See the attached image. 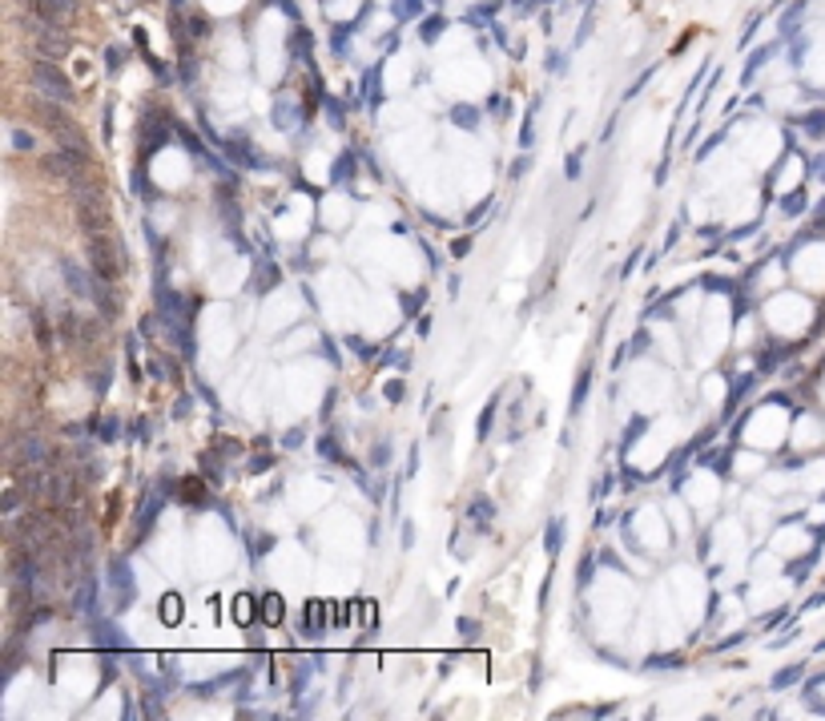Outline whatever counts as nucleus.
I'll return each mask as SVG.
<instances>
[{
  "label": "nucleus",
  "mask_w": 825,
  "mask_h": 721,
  "mask_svg": "<svg viewBox=\"0 0 825 721\" xmlns=\"http://www.w3.org/2000/svg\"><path fill=\"white\" fill-rule=\"evenodd\" d=\"M29 81H33V89L49 101H61V105H73V101H77V89H73V81L65 77V69L57 61H45V57L29 61Z\"/></svg>",
  "instance_id": "nucleus-1"
},
{
  "label": "nucleus",
  "mask_w": 825,
  "mask_h": 721,
  "mask_svg": "<svg viewBox=\"0 0 825 721\" xmlns=\"http://www.w3.org/2000/svg\"><path fill=\"white\" fill-rule=\"evenodd\" d=\"M8 573H13V588H21V593H29V596H41L45 585H49V576H45V565H41V552H36V548H25V545L13 548Z\"/></svg>",
  "instance_id": "nucleus-2"
},
{
  "label": "nucleus",
  "mask_w": 825,
  "mask_h": 721,
  "mask_svg": "<svg viewBox=\"0 0 825 721\" xmlns=\"http://www.w3.org/2000/svg\"><path fill=\"white\" fill-rule=\"evenodd\" d=\"M117 242L109 234H89V266H93V278L101 283H117L121 278V262H117Z\"/></svg>",
  "instance_id": "nucleus-3"
},
{
  "label": "nucleus",
  "mask_w": 825,
  "mask_h": 721,
  "mask_svg": "<svg viewBox=\"0 0 825 721\" xmlns=\"http://www.w3.org/2000/svg\"><path fill=\"white\" fill-rule=\"evenodd\" d=\"M29 109H33L36 121H41V125L49 129L53 137H61V134H69V129H77V121L65 114L61 101H49V97H41V93L33 97V93H29Z\"/></svg>",
  "instance_id": "nucleus-4"
},
{
  "label": "nucleus",
  "mask_w": 825,
  "mask_h": 721,
  "mask_svg": "<svg viewBox=\"0 0 825 721\" xmlns=\"http://www.w3.org/2000/svg\"><path fill=\"white\" fill-rule=\"evenodd\" d=\"M109 588H114V596H117V608H129L137 601V580H134V568H129L125 556L109 560Z\"/></svg>",
  "instance_id": "nucleus-5"
},
{
  "label": "nucleus",
  "mask_w": 825,
  "mask_h": 721,
  "mask_svg": "<svg viewBox=\"0 0 825 721\" xmlns=\"http://www.w3.org/2000/svg\"><path fill=\"white\" fill-rule=\"evenodd\" d=\"M73 605H77L81 616H101V585H97V576H81L77 593H73Z\"/></svg>",
  "instance_id": "nucleus-6"
},
{
  "label": "nucleus",
  "mask_w": 825,
  "mask_h": 721,
  "mask_svg": "<svg viewBox=\"0 0 825 721\" xmlns=\"http://www.w3.org/2000/svg\"><path fill=\"white\" fill-rule=\"evenodd\" d=\"M73 205H77V218L85 234H109V218H105V205L101 202H73Z\"/></svg>",
  "instance_id": "nucleus-7"
},
{
  "label": "nucleus",
  "mask_w": 825,
  "mask_h": 721,
  "mask_svg": "<svg viewBox=\"0 0 825 721\" xmlns=\"http://www.w3.org/2000/svg\"><path fill=\"white\" fill-rule=\"evenodd\" d=\"M61 275H65V286H69L77 298H93V286H89L93 278H89L73 258H61Z\"/></svg>",
  "instance_id": "nucleus-8"
},
{
  "label": "nucleus",
  "mask_w": 825,
  "mask_h": 721,
  "mask_svg": "<svg viewBox=\"0 0 825 721\" xmlns=\"http://www.w3.org/2000/svg\"><path fill=\"white\" fill-rule=\"evenodd\" d=\"M13 480H16V488L29 492V496H41V492H45L41 464H16V467H13Z\"/></svg>",
  "instance_id": "nucleus-9"
},
{
  "label": "nucleus",
  "mask_w": 825,
  "mask_h": 721,
  "mask_svg": "<svg viewBox=\"0 0 825 721\" xmlns=\"http://www.w3.org/2000/svg\"><path fill=\"white\" fill-rule=\"evenodd\" d=\"M49 460V447H45L41 436H21L16 439V464H45Z\"/></svg>",
  "instance_id": "nucleus-10"
},
{
  "label": "nucleus",
  "mask_w": 825,
  "mask_h": 721,
  "mask_svg": "<svg viewBox=\"0 0 825 721\" xmlns=\"http://www.w3.org/2000/svg\"><path fill=\"white\" fill-rule=\"evenodd\" d=\"M93 303H97L101 318H117V311H121V303L114 295V283H101V278H97V286H93Z\"/></svg>",
  "instance_id": "nucleus-11"
},
{
  "label": "nucleus",
  "mask_w": 825,
  "mask_h": 721,
  "mask_svg": "<svg viewBox=\"0 0 825 721\" xmlns=\"http://www.w3.org/2000/svg\"><path fill=\"white\" fill-rule=\"evenodd\" d=\"M162 508H165V500H162L157 492H149V496H145V504H142V512H137V536H145V532H149V524L157 520V512H162Z\"/></svg>",
  "instance_id": "nucleus-12"
},
{
  "label": "nucleus",
  "mask_w": 825,
  "mask_h": 721,
  "mask_svg": "<svg viewBox=\"0 0 825 721\" xmlns=\"http://www.w3.org/2000/svg\"><path fill=\"white\" fill-rule=\"evenodd\" d=\"M588 383H592V363H584V371L576 376V387H572L568 416H580V407H584V399H588Z\"/></svg>",
  "instance_id": "nucleus-13"
},
{
  "label": "nucleus",
  "mask_w": 825,
  "mask_h": 721,
  "mask_svg": "<svg viewBox=\"0 0 825 721\" xmlns=\"http://www.w3.org/2000/svg\"><path fill=\"white\" fill-rule=\"evenodd\" d=\"M117 625L114 621H101V616H93V645H97V649H114L117 645Z\"/></svg>",
  "instance_id": "nucleus-14"
},
{
  "label": "nucleus",
  "mask_w": 825,
  "mask_h": 721,
  "mask_svg": "<svg viewBox=\"0 0 825 721\" xmlns=\"http://www.w3.org/2000/svg\"><path fill=\"white\" fill-rule=\"evenodd\" d=\"M560 545H564V520H548V528H543V548H548V556H556Z\"/></svg>",
  "instance_id": "nucleus-15"
},
{
  "label": "nucleus",
  "mask_w": 825,
  "mask_h": 721,
  "mask_svg": "<svg viewBox=\"0 0 825 721\" xmlns=\"http://www.w3.org/2000/svg\"><path fill=\"white\" fill-rule=\"evenodd\" d=\"M492 516H495L492 500H487V496H475V500H472V520L480 524V528H487V524H492Z\"/></svg>",
  "instance_id": "nucleus-16"
},
{
  "label": "nucleus",
  "mask_w": 825,
  "mask_h": 721,
  "mask_svg": "<svg viewBox=\"0 0 825 721\" xmlns=\"http://www.w3.org/2000/svg\"><path fill=\"white\" fill-rule=\"evenodd\" d=\"M644 669H681V653H656V657H644Z\"/></svg>",
  "instance_id": "nucleus-17"
},
{
  "label": "nucleus",
  "mask_w": 825,
  "mask_h": 721,
  "mask_svg": "<svg viewBox=\"0 0 825 721\" xmlns=\"http://www.w3.org/2000/svg\"><path fill=\"white\" fill-rule=\"evenodd\" d=\"M452 121H455L459 129H475V125H480V114H475L472 105H455L452 109Z\"/></svg>",
  "instance_id": "nucleus-18"
},
{
  "label": "nucleus",
  "mask_w": 825,
  "mask_h": 721,
  "mask_svg": "<svg viewBox=\"0 0 825 721\" xmlns=\"http://www.w3.org/2000/svg\"><path fill=\"white\" fill-rule=\"evenodd\" d=\"M298 117H303V114H298V105H278V109H274V125H278V129H294Z\"/></svg>",
  "instance_id": "nucleus-19"
},
{
  "label": "nucleus",
  "mask_w": 825,
  "mask_h": 721,
  "mask_svg": "<svg viewBox=\"0 0 825 721\" xmlns=\"http://www.w3.org/2000/svg\"><path fill=\"white\" fill-rule=\"evenodd\" d=\"M641 432H649V419H644V416H636V419H632V424H628V432H624V439H621V452H628V447H632V444H636V436H641Z\"/></svg>",
  "instance_id": "nucleus-20"
},
{
  "label": "nucleus",
  "mask_w": 825,
  "mask_h": 721,
  "mask_svg": "<svg viewBox=\"0 0 825 721\" xmlns=\"http://www.w3.org/2000/svg\"><path fill=\"white\" fill-rule=\"evenodd\" d=\"M801 673H805V665H790V669H781L773 677V689H790L793 681H801Z\"/></svg>",
  "instance_id": "nucleus-21"
},
{
  "label": "nucleus",
  "mask_w": 825,
  "mask_h": 721,
  "mask_svg": "<svg viewBox=\"0 0 825 721\" xmlns=\"http://www.w3.org/2000/svg\"><path fill=\"white\" fill-rule=\"evenodd\" d=\"M33 326H36V339H41L45 351H53V335H49V323H45L41 311H33Z\"/></svg>",
  "instance_id": "nucleus-22"
},
{
  "label": "nucleus",
  "mask_w": 825,
  "mask_h": 721,
  "mask_svg": "<svg viewBox=\"0 0 825 721\" xmlns=\"http://www.w3.org/2000/svg\"><path fill=\"white\" fill-rule=\"evenodd\" d=\"M13 149H21V154H29V149H36V137L29 134V129H13Z\"/></svg>",
  "instance_id": "nucleus-23"
},
{
  "label": "nucleus",
  "mask_w": 825,
  "mask_h": 721,
  "mask_svg": "<svg viewBox=\"0 0 825 721\" xmlns=\"http://www.w3.org/2000/svg\"><path fill=\"white\" fill-rule=\"evenodd\" d=\"M495 404H500V399H492V407H487V411H483V416H480V424H475V436H480V444H483V439H487V436H492V419H495Z\"/></svg>",
  "instance_id": "nucleus-24"
},
{
  "label": "nucleus",
  "mask_w": 825,
  "mask_h": 721,
  "mask_svg": "<svg viewBox=\"0 0 825 721\" xmlns=\"http://www.w3.org/2000/svg\"><path fill=\"white\" fill-rule=\"evenodd\" d=\"M61 339L65 343H77V315H73V311L61 315Z\"/></svg>",
  "instance_id": "nucleus-25"
},
{
  "label": "nucleus",
  "mask_w": 825,
  "mask_h": 721,
  "mask_svg": "<svg viewBox=\"0 0 825 721\" xmlns=\"http://www.w3.org/2000/svg\"><path fill=\"white\" fill-rule=\"evenodd\" d=\"M16 504H21V488H8V492H5V500H0V512H5V516L13 520L16 512H21V508H16Z\"/></svg>",
  "instance_id": "nucleus-26"
},
{
  "label": "nucleus",
  "mask_w": 825,
  "mask_h": 721,
  "mask_svg": "<svg viewBox=\"0 0 825 721\" xmlns=\"http://www.w3.org/2000/svg\"><path fill=\"white\" fill-rule=\"evenodd\" d=\"M580 154H584V149H572V154H568V162H564V174H568V182H576V177H580V170H584V157H580Z\"/></svg>",
  "instance_id": "nucleus-27"
},
{
  "label": "nucleus",
  "mask_w": 825,
  "mask_h": 721,
  "mask_svg": "<svg viewBox=\"0 0 825 721\" xmlns=\"http://www.w3.org/2000/svg\"><path fill=\"white\" fill-rule=\"evenodd\" d=\"M318 456H326V460H334V464H346V456L334 447V439L326 436V439H318Z\"/></svg>",
  "instance_id": "nucleus-28"
},
{
  "label": "nucleus",
  "mask_w": 825,
  "mask_h": 721,
  "mask_svg": "<svg viewBox=\"0 0 825 721\" xmlns=\"http://www.w3.org/2000/svg\"><path fill=\"white\" fill-rule=\"evenodd\" d=\"M592 568H596V560L588 556L584 565H580V573H576V588H588V585H592Z\"/></svg>",
  "instance_id": "nucleus-29"
},
{
  "label": "nucleus",
  "mask_w": 825,
  "mask_h": 721,
  "mask_svg": "<svg viewBox=\"0 0 825 721\" xmlns=\"http://www.w3.org/2000/svg\"><path fill=\"white\" fill-rule=\"evenodd\" d=\"M278 605H283L278 596H266V613H262V616H266V625H278V621H283V608H278Z\"/></svg>",
  "instance_id": "nucleus-30"
},
{
  "label": "nucleus",
  "mask_w": 825,
  "mask_h": 721,
  "mask_svg": "<svg viewBox=\"0 0 825 721\" xmlns=\"http://www.w3.org/2000/svg\"><path fill=\"white\" fill-rule=\"evenodd\" d=\"M600 565L616 568V573H628V565H624V560H621V556H616V552H612V548H604V552H600Z\"/></svg>",
  "instance_id": "nucleus-31"
},
{
  "label": "nucleus",
  "mask_w": 825,
  "mask_h": 721,
  "mask_svg": "<svg viewBox=\"0 0 825 721\" xmlns=\"http://www.w3.org/2000/svg\"><path fill=\"white\" fill-rule=\"evenodd\" d=\"M89 387L97 391V396H105V391H109V371H101V376L93 371V376H89Z\"/></svg>",
  "instance_id": "nucleus-32"
},
{
  "label": "nucleus",
  "mask_w": 825,
  "mask_h": 721,
  "mask_svg": "<svg viewBox=\"0 0 825 721\" xmlns=\"http://www.w3.org/2000/svg\"><path fill=\"white\" fill-rule=\"evenodd\" d=\"M649 346H652V335H649V331H636V335H632V355L649 351Z\"/></svg>",
  "instance_id": "nucleus-33"
},
{
  "label": "nucleus",
  "mask_w": 825,
  "mask_h": 721,
  "mask_svg": "<svg viewBox=\"0 0 825 721\" xmlns=\"http://www.w3.org/2000/svg\"><path fill=\"white\" fill-rule=\"evenodd\" d=\"M701 286H705V290H729V278L709 275V278H701Z\"/></svg>",
  "instance_id": "nucleus-34"
},
{
  "label": "nucleus",
  "mask_w": 825,
  "mask_h": 721,
  "mask_svg": "<svg viewBox=\"0 0 825 721\" xmlns=\"http://www.w3.org/2000/svg\"><path fill=\"white\" fill-rule=\"evenodd\" d=\"M101 439L114 444V439H117V419H105V424H101Z\"/></svg>",
  "instance_id": "nucleus-35"
},
{
  "label": "nucleus",
  "mask_w": 825,
  "mask_h": 721,
  "mask_svg": "<svg viewBox=\"0 0 825 721\" xmlns=\"http://www.w3.org/2000/svg\"><path fill=\"white\" fill-rule=\"evenodd\" d=\"M351 165H354V154H346L343 162H339V170H334V182H343V177L351 174Z\"/></svg>",
  "instance_id": "nucleus-36"
},
{
  "label": "nucleus",
  "mask_w": 825,
  "mask_h": 721,
  "mask_svg": "<svg viewBox=\"0 0 825 721\" xmlns=\"http://www.w3.org/2000/svg\"><path fill=\"white\" fill-rule=\"evenodd\" d=\"M487 210H492V202L475 205V210H472V218H467V226H480V222H483V214H487Z\"/></svg>",
  "instance_id": "nucleus-37"
},
{
  "label": "nucleus",
  "mask_w": 825,
  "mask_h": 721,
  "mask_svg": "<svg viewBox=\"0 0 825 721\" xmlns=\"http://www.w3.org/2000/svg\"><path fill=\"white\" fill-rule=\"evenodd\" d=\"M452 255H455V258L472 255V238H459V242H452Z\"/></svg>",
  "instance_id": "nucleus-38"
},
{
  "label": "nucleus",
  "mask_w": 825,
  "mask_h": 721,
  "mask_svg": "<svg viewBox=\"0 0 825 721\" xmlns=\"http://www.w3.org/2000/svg\"><path fill=\"white\" fill-rule=\"evenodd\" d=\"M805 205V194H793V198H785V214H797Z\"/></svg>",
  "instance_id": "nucleus-39"
},
{
  "label": "nucleus",
  "mask_w": 825,
  "mask_h": 721,
  "mask_svg": "<svg viewBox=\"0 0 825 721\" xmlns=\"http://www.w3.org/2000/svg\"><path fill=\"white\" fill-rule=\"evenodd\" d=\"M737 641H745V633H733V636H725V641H721V645H717V649H712V653H725V649H733Z\"/></svg>",
  "instance_id": "nucleus-40"
},
{
  "label": "nucleus",
  "mask_w": 825,
  "mask_h": 721,
  "mask_svg": "<svg viewBox=\"0 0 825 721\" xmlns=\"http://www.w3.org/2000/svg\"><path fill=\"white\" fill-rule=\"evenodd\" d=\"M677 238H681V222H677V226H669V234H664V250L677 246Z\"/></svg>",
  "instance_id": "nucleus-41"
},
{
  "label": "nucleus",
  "mask_w": 825,
  "mask_h": 721,
  "mask_svg": "<svg viewBox=\"0 0 825 721\" xmlns=\"http://www.w3.org/2000/svg\"><path fill=\"white\" fill-rule=\"evenodd\" d=\"M459 633H463V636H475V633H480V625L467 621V616H463V621H459Z\"/></svg>",
  "instance_id": "nucleus-42"
},
{
  "label": "nucleus",
  "mask_w": 825,
  "mask_h": 721,
  "mask_svg": "<svg viewBox=\"0 0 825 721\" xmlns=\"http://www.w3.org/2000/svg\"><path fill=\"white\" fill-rule=\"evenodd\" d=\"M298 439H303V427H294V432H286V439H283V447H298Z\"/></svg>",
  "instance_id": "nucleus-43"
},
{
  "label": "nucleus",
  "mask_w": 825,
  "mask_h": 721,
  "mask_svg": "<svg viewBox=\"0 0 825 721\" xmlns=\"http://www.w3.org/2000/svg\"><path fill=\"white\" fill-rule=\"evenodd\" d=\"M391 460V447H374V464H387Z\"/></svg>",
  "instance_id": "nucleus-44"
},
{
  "label": "nucleus",
  "mask_w": 825,
  "mask_h": 721,
  "mask_svg": "<svg viewBox=\"0 0 825 721\" xmlns=\"http://www.w3.org/2000/svg\"><path fill=\"white\" fill-rule=\"evenodd\" d=\"M387 396H391V399H395V404H399V399H403V383H391V387H387Z\"/></svg>",
  "instance_id": "nucleus-45"
}]
</instances>
